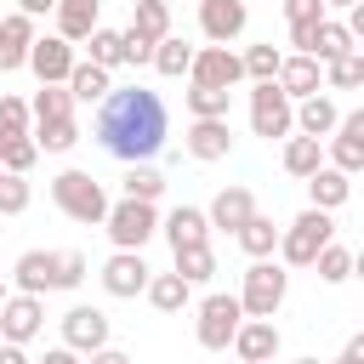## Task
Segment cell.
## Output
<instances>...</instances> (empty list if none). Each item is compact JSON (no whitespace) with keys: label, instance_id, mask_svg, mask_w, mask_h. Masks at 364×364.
<instances>
[{"label":"cell","instance_id":"obj_1","mask_svg":"<svg viewBox=\"0 0 364 364\" xmlns=\"http://www.w3.org/2000/svg\"><path fill=\"white\" fill-rule=\"evenodd\" d=\"M91 136L102 154L125 159V165H148L165 136H171V114H165V97L148 91V85H114L102 102H97V119H91Z\"/></svg>","mask_w":364,"mask_h":364},{"label":"cell","instance_id":"obj_2","mask_svg":"<svg viewBox=\"0 0 364 364\" xmlns=\"http://www.w3.org/2000/svg\"><path fill=\"white\" fill-rule=\"evenodd\" d=\"M51 199H57V210H63L68 222H85V228L108 222V205H114L91 171H63V176L51 182Z\"/></svg>","mask_w":364,"mask_h":364},{"label":"cell","instance_id":"obj_3","mask_svg":"<svg viewBox=\"0 0 364 364\" xmlns=\"http://www.w3.org/2000/svg\"><path fill=\"white\" fill-rule=\"evenodd\" d=\"M330 239H336L330 210H313V205H307V210L279 233V262H284V267H313V256H318Z\"/></svg>","mask_w":364,"mask_h":364},{"label":"cell","instance_id":"obj_4","mask_svg":"<svg viewBox=\"0 0 364 364\" xmlns=\"http://www.w3.org/2000/svg\"><path fill=\"white\" fill-rule=\"evenodd\" d=\"M284 290H290V273H284V262H250L245 267V284H239V307H245V318H273L279 307H284Z\"/></svg>","mask_w":364,"mask_h":364},{"label":"cell","instance_id":"obj_5","mask_svg":"<svg viewBox=\"0 0 364 364\" xmlns=\"http://www.w3.org/2000/svg\"><path fill=\"white\" fill-rule=\"evenodd\" d=\"M239 324H245V307H239V296L216 290V296H205V301H199L193 336H199V347H205V353H228V347H233V336H239Z\"/></svg>","mask_w":364,"mask_h":364},{"label":"cell","instance_id":"obj_6","mask_svg":"<svg viewBox=\"0 0 364 364\" xmlns=\"http://www.w3.org/2000/svg\"><path fill=\"white\" fill-rule=\"evenodd\" d=\"M102 228H108L114 250H142V245L159 233V210H154V205H142V199H114Z\"/></svg>","mask_w":364,"mask_h":364},{"label":"cell","instance_id":"obj_7","mask_svg":"<svg viewBox=\"0 0 364 364\" xmlns=\"http://www.w3.org/2000/svg\"><path fill=\"white\" fill-rule=\"evenodd\" d=\"M250 131L267 136V142H273V136H290V131H296V102H290L279 85H256V91H250Z\"/></svg>","mask_w":364,"mask_h":364},{"label":"cell","instance_id":"obj_8","mask_svg":"<svg viewBox=\"0 0 364 364\" xmlns=\"http://www.w3.org/2000/svg\"><path fill=\"white\" fill-rule=\"evenodd\" d=\"M40 330H46V301H40V296H23V290H11V296L0 301V341H11V347H28Z\"/></svg>","mask_w":364,"mask_h":364},{"label":"cell","instance_id":"obj_9","mask_svg":"<svg viewBox=\"0 0 364 364\" xmlns=\"http://www.w3.org/2000/svg\"><path fill=\"white\" fill-rule=\"evenodd\" d=\"M193 85H216V91H233L245 80V57L233 46H199L193 51V68H188Z\"/></svg>","mask_w":364,"mask_h":364},{"label":"cell","instance_id":"obj_10","mask_svg":"<svg viewBox=\"0 0 364 364\" xmlns=\"http://www.w3.org/2000/svg\"><path fill=\"white\" fill-rule=\"evenodd\" d=\"M74 46L63 40V34H40L34 40V51H28V68H34V80L40 85H68V74H74Z\"/></svg>","mask_w":364,"mask_h":364},{"label":"cell","instance_id":"obj_11","mask_svg":"<svg viewBox=\"0 0 364 364\" xmlns=\"http://www.w3.org/2000/svg\"><path fill=\"white\" fill-rule=\"evenodd\" d=\"M148 279H154V267L142 262V250H114L108 262H102V290L108 296H142L148 290Z\"/></svg>","mask_w":364,"mask_h":364},{"label":"cell","instance_id":"obj_12","mask_svg":"<svg viewBox=\"0 0 364 364\" xmlns=\"http://www.w3.org/2000/svg\"><path fill=\"white\" fill-rule=\"evenodd\" d=\"M63 347H74V353H97V347H108V313L102 307H68L63 313Z\"/></svg>","mask_w":364,"mask_h":364},{"label":"cell","instance_id":"obj_13","mask_svg":"<svg viewBox=\"0 0 364 364\" xmlns=\"http://www.w3.org/2000/svg\"><path fill=\"white\" fill-rule=\"evenodd\" d=\"M250 23V6L245 0H199V28L210 46H233Z\"/></svg>","mask_w":364,"mask_h":364},{"label":"cell","instance_id":"obj_14","mask_svg":"<svg viewBox=\"0 0 364 364\" xmlns=\"http://www.w3.org/2000/svg\"><path fill=\"white\" fill-rule=\"evenodd\" d=\"M330 165L336 171H364V108H353V114H341V125H336V136H330Z\"/></svg>","mask_w":364,"mask_h":364},{"label":"cell","instance_id":"obj_15","mask_svg":"<svg viewBox=\"0 0 364 364\" xmlns=\"http://www.w3.org/2000/svg\"><path fill=\"white\" fill-rule=\"evenodd\" d=\"M273 85H279L290 102H307V97H318V91H324V63H313V57H296V51H290V57L279 63V80H273Z\"/></svg>","mask_w":364,"mask_h":364},{"label":"cell","instance_id":"obj_16","mask_svg":"<svg viewBox=\"0 0 364 364\" xmlns=\"http://www.w3.org/2000/svg\"><path fill=\"white\" fill-rule=\"evenodd\" d=\"M233 353H239V364H273L279 358V324L273 318H245L239 336H233Z\"/></svg>","mask_w":364,"mask_h":364},{"label":"cell","instance_id":"obj_17","mask_svg":"<svg viewBox=\"0 0 364 364\" xmlns=\"http://www.w3.org/2000/svg\"><path fill=\"white\" fill-rule=\"evenodd\" d=\"M34 17H23V11H11V17H0V74H11V68H28V51H34Z\"/></svg>","mask_w":364,"mask_h":364},{"label":"cell","instance_id":"obj_18","mask_svg":"<svg viewBox=\"0 0 364 364\" xmlns=\"http://www.w3.org/2000/svg\"><path fill=\"white\" fill-rule=\"evenodd\" d=\"M182 148H188V159L210 165V159H228L233 131H228V119H193V125H188V136H182Z\"/></svg>","mask_w":364,"mask_h":364},{"label":"cell","instance_id":"obj_19","mask_svg":"<svg viewBox=\"0 0 364 364\" xmlns=\"http://www.w3.org/2000/svg\"><path fill=\"white\" fill-rule=\"evenodd\" d=\"M51 17H57V34H63L68 46H85V40L102 28V23H97V17H102V0H57Z\"/></svg>","mask_w":364,"mask_h":364},{"label":"cell","instance_id":"obj_20","mask_svg":"<svg viewBox=\"0 0 364 364\" xmlns=\"http://www.w3.org/2000/svg\"><path fill=\"white\" fill-rule=\"evenodd\" d=\"M165 239H171V250H193V245H210V216L199 210V205H176L165 222Z\"/></svg>","mask_w":364,"mask_h":364},{"label":"cell","instance_id":"obj_21","mask_svg":"<svg viewBox=\"0 0 364 364\" xmlns=\"http://www.w3.org/2000/svg\"><path fill=\"white\" fill-rule=\"evenodd\" d=\"M205 216H210V228L239 233V228L256 216V193H250V188H222V193L210 199V210H205Z\"/></svg>","mask_w":364,"mask_h":364},{"label":"cell","instance_id":"obj_22","mask_svg":"<svg viewBox=\"0 0 364 364\" xmlns=\"http://www.w3.org/2000/svg\"><path fill=\"white\" fill-rule=\"evenodd\" d=\"M347 193H353V176L336 171V165H318V171L307 176V199H313V210H341Z\"/></svg>","mask_w":364,"mask_h":364},{"label":"cell","instance_id":"obj_23","mask_svg":"<svg viewBox=\"0 0 364 364\" xmlns=\"http://www.w3.org/2000/svg\"><path fill=\"white\" fill-rule=\"evenodd\" d=\"M336 125H341V114H336V102L318 91V97H307V102H296V131L301 136H336Z\"/></svg>","mask_w":364,"mask_h":364},{"label":"cell","instance_id":"obj_24","mask_svg":"<svg viewBox=\"0 0 364 364\" xmlns=\"http://www.w3.org/2000/svg\"><path fill=\"white\" fill-rule=\"evenodd\" d=\"M11 284H17L23 296H46V290H51V250H23V256L11 262Z\"/></svg>","mask_w":364,"mask_h":364},{"label":"cell","instance_id":"obj_25","mask_svg":"<svg viewBox=\"0 0 364 364\" xmlns=\"http://www.w3.org/2000/svg\"><path fill=\"white\" fill-rule=\"evenodd\" d=\"M108 91H114V74H108V68H97L91 57H80V63H74V74H68V97H74V102H102Z\"/></svg>","mask_w":364,"mask_h":364},{"label":"cell","instance_id":"obj_26","mask_svg":"<svg viewBox=\"0 0 364 364\" xmlns=\"http://www.w3.org/2000/svg\"><path fill=\"white\" fill-rule=\"evenodd\" d=\"M279 233H284V228H273V222H267V216L256 210V216H250V222H245V228H239L233 239H239V250H245L250 262H267V256L279 250Z\"/></svg>","mask_w":364,"mask_h":364},{"label":"cell","instance_id":"obj_27","mask_svg":"<svg viewBox=\"0 0 364 364\" xmlns=\"http://www.w3.org/2000/svg\"><path fill=\"white\" fill-rule=\"evenodd\" d=\"M142 296H148V301H154V307H159V313H182V307H188V301H193V284H188V279H182V273H154V279H148V290H142Z\"/></svg>","mask_w":364,"mask_h":364},{"label":"cell","instance_id":"obj_28","mask_svg":"<svg viewBox=\"0 0 364 364\" xmlns=\"http://www.w3.org/2000/svg\"><path fill=\"white\" fill-rule=\"evenodd\" d=\"M347 51H358L353 46V34H347V23H336V17H324L318 23V34H313V63H336V57H347Z\"/></svg>","mask_w":364,"mask_h":364},{"label":"cell","instance_id":"obj_29","mask_svg":"<svg viewBox=\"0 0 364 364\" xmlns=\"http://www.w3.org/2000/svg\"><path fill=\"white\" fill-rule=\"evenodd\" d=\"M318 165H324V142H318V136H284V171H290V176L307 182Z\"/></svg>","mask_w":364,"mask_h":364},{"label":"cell","instance_id":"obj_30","mask_svg":"<svg viewBox=\"0 0 364 364\" xmlns=\"http://www.w3.org/2000/svg\"><path fill=\"white\" fill-rule=\"evenodd\" d=\"M193 51H199V46H188V40H176V34H165V40L154 46V68H159L165 80H182V74L193 68Z\"/></svg>","mask_w":364,"mask_h":364},{"label":"cell","instance_id":"obj_31","mask_svg":"<svg viewBox=\"0 0 364 364\" xmlns=\"http://www.w3.org/2000/svg\"><path fill=\"white\" fill-rule=\"evenodd\" d=\"M28 114H34V125L74 119V97H68V85H40V91H34V102H28Z\"/></svg>","mask_w":364,"mask_h":364},{"label":"cell","instance_id":"obj_32","mask_svg":"<svg viewBox=\"0 0 364 364\" xmlns=\"http://www.w3.org/2000/svg\"><path fill=\"white\" fill-rule=\"evenodd\" d=\"M131 28H136L142 40H154V46H159V40L171 34V6H165V0H136V11H131Z\"/></svg>","mask_w":364,"mask_h":364},{"label":"cell","instance_id":"obj_33","mask_svg":"<svg viewBox=\"0 0 364 364\" xmlns=\"http://www.w3.org/2000/svg\"><path fill=\"white\" fill-rule=\"evenodd\" d=\"M228 108H233V91L188 85V114H193V119H228Z\"/></svg>","mask_w":364,"mask_h":364},{"label":"cell","instance_id":"obj_34","mask_svg":"<svg viewBox=\"0 0 364 364\" xmlns=\"http://www.w3.org/2000/svg\"><path fill=\"white\" fill-rule=\"evenodd\" d=\"M28 136H34L40 154H68V148L80 142V125H74V119H51V125H34Z\"/></svg>","mask_w":364,"mask_h":364},{"label":"cell","instance_id":"obj_35","mask_svg":"<svg viewBox=\"0 0 364 364\" xmlns=\"http://www.w3.org/2000/svg\"><path fill=\"white\" fill-rule=\"evenodd\" d=\"M165 193V176L154 171V165H125V193L119 199H142V205H154Z\"/></svg>","mask_w":364,"mask_h":364},{"label":"cell","instance_id":"obj_36","mask_svg":"<svg viewBox=\"0 0 364 364\" xmlns=\"http://www.w3.org/2000/svg\"><path fill=\"white\" fill-rule=\"evenodd\" d=\"M171 256H176V267H171V273H182L188 284H205V279L216 273V250H210V245H193V250H171Z\"/></svg>","mask_w":364,"mask_h":364},{"label":"cell","instance_id":"obj_37","mask_svg":"<svg viewBox=\"0 0 364 364\" xmlns=\"http://www.w3.org/2000/svg\"><path fill=\"white\" fill-rule=\"evenodd\" d=\"M313 267H318V279H324V284H347V279H353V250L330 239V245L313 256Z\"/></svg>","mask_w":364,"mask_h":364},{"label":"cell","instance_id":"obj_38","mask_svg":"<svg viewBox=\"0 0 364 364\" xmlns=\"http://www.w3.org/2000/svg\"><path fill=\"white\" fill-rule=\"evenodd\" d=\"M85 46H91V63H97V68H108V74L125 63V34H119V28H97Z\"/></svg>","mask_w":364,"mask_h":364},{"label":"cell","instance_id":"obj_39","mask_svg":"<svg viewBox=\"0 0 364 364\" xmlns=\"http://www.w3.org/2000/svg\"><path fill=\"white\" fill-rule=\"evenodd\" d=\"M279 63H284V51H279V46H250V51H245V80L273 85V80H279Z\"/></svg>","mask_w":364,"mask_h":364},{"label":"cell","instance_id":"obj_40","mask_svg":"<svg viewBox=\"0 0 364 364\" xmlns=\"http://www.w3.org/2000/svg\"><path fill=\"white\" fill-rule=\"evenodd\" d=\"M85 279V256L80 250H51V290H80Z\"/></svg>","mask_w":364,"mask_h":364},{"label":"cell","instance_id":"obj_41","mask_svg":"<svg viewBox=\"0 0 364 364\" xmlns=\"http://www.w3.org/2000/svg\"><path fill=\"white\" fill-rule=\"evenodd\" d=\"M34 131V114H28V102L23 97H0V142H11V136H28Z\"/></svg>","mask_w":364,"mask_h":364},{"label":"cell","instance_id":"obj_42","mask_svg":"<svg viewBox=\"0 0 364 364\" xmlns=\"http://www.w3.org/2000/svg\"><path fill=\"white\" fill-rule=\"evenodd\" d=\"M40 159V148H34V136H11V142H0V171H11V176H28V165Z\"/></svg>","mask_w":364,"mask_h":364},{"label":"cell","instance_id":"obj_43","mask_svg":"<svg viewBox=\"0 0 364 364\" xmlns=\"http://www.w3.org/2000/svg\"><path fill=\"white\" fill-rule=\"evenodd\" d=\"M324 80H330L336 91H358V85H364V51H347V57H336V63L324 68Z\"/></svg>","mask_w":364,"mask_h":364},{"label":"cell","instance_id":"obj_44","mask_svg":"<svg viewBox=\"0 0 364 364\" xmlns=\"http://www.w3.org/2000/svg\"><path fill=\"white\" fill-rule=\"evenodd\" d=\"M28 199H34V188H28L23 176L0 171V216H23V210H28Z\"/></svg>","mask_w":364,"mask_h":364},{"label":"cell","instance_id":"obj_45","mask_svg":"<svg viewBox=\"0 0 364 364\" xmlns=\"http://www.w3.org/2000/svg\"><path fill=\"white\" fill-rule=\"evenodd\" d=\"M284 17H290V28L296 23H324V0H284Z\"/></svg>","mask_w":364,"mask_h":364},{"label":"cell","instance_id":"obj_46","mask_svg":"<svg viewBox=\"0 0 364 364\" xmlns=\"http://www.w3.org/2000/svg\"><path fill=\"white\" fill-rule=\"evenodd\" d=\"M119 34H125V63H136V68L154 63V40H142L136 28H119Z\"/></svg>","mask_w":364,"mask_h":364},{"label":"cell","instance_id":"obj_47","mask_svg":"<svg viewBox=\"0 0 364 364\" xmlns=\"http://www.w3.org/2000/svg\"><path fill=\"white\" fill-rule=\"evenodd\" d=\"M341 23H347V34H353V46H358V40H364V0H353Z\"/></svg>","mask_w":364,"mask_h":364},{"label":"cell","instance_id":"obj_48","mask_svg":"<svg viewBox=\"0 0 364 364\" xmlns=\"http://www.w3.org/2000/svg\"><path fill=\"white\" fill-rule=\"evenodd\" d=\"M34 364H80V353L74 347H46V358H34Z\"/></svg>","mask_w":364,"mask_h":364},{"label":"cell","instance_id":"obj_49","mask_svg":"<svg viewBox=\"0 0 364 364\" xmlns=\"http://www.w3.org/2000/svg\"><path fill=\"white\" fill-rule=\"evenodd\" d=\"M17 11H23V17H51L57 0H17Z\"/></svg>","mask_w":364,"mask_h":364},{"label":"cell","instance_id":"obj_50","mask_svg":"<svg viewBox=\"0 0 364 364\" xmlns=\"http://www.w3.org/2000/svg\"><path fill=\"white\" fill-rule=\"evenodd\" d=\"M85 364H131V353H119V347H97Z\"/></svg>","mask_w":364,"mask_h":364},{"label":"cell","instance_id":"obj_51","mask_svg":"<svg viewBox=\"0 0 364 364\" xmlns=\"http://www.w3.org/2000/svg\"><path fill=\"white\" fill-rule=\"evenodd\" d=\"M336 364H364V330H358V336L341 347V358H336Z\"/></svg>","mask_w":364,"mask_h":364},{"label":"cell","instance_id":"obj_52","mask_svg":"<svg viewBox=\"0 0 364 364\" xmlns=\"http://www.w3.org/2000/svg\"><path fill=\"white\" fill-rule=\"evenodd\" d=\"M0 364H34L23 347H11V341H0Z\"/></svg>","mask_w":364,"mask_h":364},{"label":"cell","instance_id":"obj_53","mask_svg":"<svg viewBox=\"0 0 364 364\" xmlns=\"http://www.w3.org/2000/svg\"><path fill=\"white\" fill-rule=\"evenodd\" d=\"M353 273H358V279H364V250H353Z\"/></svg>","mask_w":364,"mask_h":364},{"label":"cell","instance_id":"obj_54","mask_svg":"<svg viewBox=\"0 0 364 364\" xmlns=\"http://www.w3.org/2000/svg\"><path fill=\"white\" fill-rule=\"evenodd\" d=\"M6 296H11V284H6V273H0V301H6Z\"/></svg>","mask_w":364,"mask_h":364},{"label":"cell","instance_id":"obj_55","mask_svg":"<svg viewBox=\"0 0 364 364\" xmlns=\"http://www.w3.org/2000/svg\"><path fill=\"white\" fill-rule=\"evenodd\" d=\"M324 6H353V0H324Z\"/></svg>","mask_w":364,"mask_h":364},{"label":"cell","instance_id":"obj_56","mask_svg":"<svg viewBox=\"0 0 364 364\" xmlns=\"http://www.w3.org/2000/svg\"><path fill=\"white\" fill-rule=\"evenodd\" d=\"M296 364H318V358H296Z\"/></svg>","mask_w":364,"mask_h":364}]
</instances>
